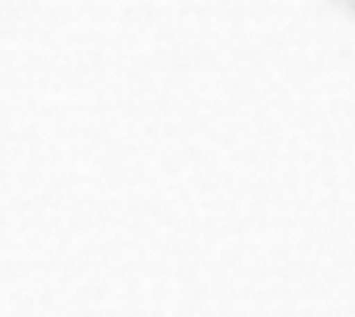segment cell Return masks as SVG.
<instances>
[{
	"mask_svg": "<svg viewBox=\"0 0 355 317\" xmlns=\"http://www.w3.org/2000/svg\"><path fill=\"white\" fill-rule=\"evenodd\" d=\"M351 5H355V0H351Z\"/></svg>",
	"mask_w": 355,
	"mask_h": 317,
	"instance_id": "cell-1",
	"label": "cell"
}]
</instances>
